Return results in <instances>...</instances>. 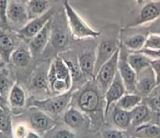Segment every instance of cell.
Listing matches in <instances>:
<instances>
[{
	"label": "cell",
	"mask_w": 160,
	"mask_h": 138,
	"mask_svg": "<svg viewBox=\"0 0 160 138\" xmlns=\"http://www.w3.org/2000/svg\"><path fill=\"white\" fill-rule=\"evenodd\" d=\"M144 48L160 49V36L149 34L144 46Z\"/></svg>",
	"instance_id": "obj_34"
},
{
	"label": "cell",
	"mask_w": 160,
	"mask_h": 138,
	"mask_svg": "<svg viewBox=\"0 0 160 138\" xmlns=\"http://www.w3.org/2000/svg\"><path fill=\"white\" fill-rule=\"evenodd\" d=\"M26 9L30 21L46 13L50 8L46 0H31Z\"/></svg>",
	"instance_id": "obj_30"
},
{
	"label": "cell",
	"mask_w": 160,
	"mask_h": 138,
	"mask_svg": "<svg viewBox=\"0 0 160 138\" xmlns=\"http://www.w3.org/2000/svg\"><path fill=\"white\" fill-rule=\"evenodd\" d=\"M12 127L10 116L6 112L0 116V131L12 137Z\"/></svg>",
	"instance_id": "obj_31"
},
{
	"label": "cell",
	"mask_w": 160,
	"mask_h": 138,
	"mask_svg": "<svg viewBox=\"0 0 160 138\" xmlns=\"http://www.w3.org/2000/svg\"><path fill=\"white\" fill-rule=\"evenodd\" d=\"M127 59L136 74L151 66V59L144 54L136 51H129Z\"/></svg>",
	"instance_id": "obj_24"
},
{
	"label": "cell",
	"mask_w": 160,
	"mask_h": 138,
	"mask_svg": "<svg viewBox=\"0 0 160 138\" xmlns=\"http://www.w3.org/2000/svg\"><path fill=\"white\" fill-rule=\"evenodd\" d=\"M149 97H160V83L157 84Z\"/></svg>",
	"instance_id": "obj_42"
},
{
	"label": "cell",
	"mask_w": 160,
	"mask_h": 138,
	"mask_svg": "<svg viewBox=\"0 0 160 138\" xmlns=\"http://www.w3.org/2000/svg\"><path fill=\"white\" fill-rule=\"evenodd\" d=\"M9 31L0 28V56L4 63H9L12 53L18 46L17 41L21 39L16 32L12 34Z\"/></svg>",
	"instance_id": "obj_18"
},
{
	"label": "cell",
	"mask_w": 160,
	"mask_h": 138,
	"mask_svg": "<svg viewBox=\"0 0 160 138\" xmlns=\"http://www.w3.org/2000/svg\"><path fill=\"white\" fill-rule=\"evenodd\" d=\"M149 34L146 25L136 27L125 26L121 28V44L130 52L137 51L144 47Z\"/></svg>",
	"instance_id": "obj_5"
},
{
	"label": "cell",
	"mask_w": 160,
	"mask_h": 138,
	"mask_svg": "<svg viewBox=\"0 0 160 138\" xmlns=\"http://www.w3.org/2000/svg\"><path fill=\"white\" fill-rule=\"evenodd\" d=\"M54 138H76V134L69 129H61L56 132Z\"/></svg>",
	"instance_id": "obj_39"
},
{
	"label": "cell",
	"mask_w": 160,
	"mask_h": 138,
	"mask_svg": "<svg viewBox=\"0 0 160 138\" xmlns=\"http://www.w3.org/2000/svg\"><path fill=\"white\" fill-rule=\"evenodd\" d=\"M119 53V48L111 58L101 67L94 77L95 81L104 94L114 79L118 72Z\"/></svg>",
	"instance_id": "obj_9"
},
{
	"label": "cell",
	"mask_w": 160,
	"mask_h": 138,
	"mask_svg": "<svg viewBox=\"0 0 160 138\" xmlns=\"http://www.w3.org/2000/svg\"><path fill=\"white\" fill-rule=\"evenodd\" d=\"M52 62L54 65L56 76L52 79L49 81V84L54 79H57L59 80L66 81L71 84L72 87V80L69 70L62 59L59 55H57L52 59Z\"/></svg>",
	"instance_id": "obj_25"
},
{
	"label": "cell",
	"mask_w": 160,
	"mask_h": 138,
	"mask_svg": "<svg viewBox=\"0 0 160 138\" xmlns=\"http://www.w3.org/2000/svg\"><path fill=\"white\" fill-rule=\"evenodd\" d=\"M152 112V111L142 100V102L140 104L130 111L131 126L135 128L150 122Z\"/></svg>",
	"instance_id": "obj_20"
},
{
	"label": "cell",
	"mask_w": 160,
	"mask_h": 138,
	"mask_svg": "<svg viewBox=\"0 0 160 138\" xmlns=\"http://www.w3.org/2000/svg\"><path fill=\"white\" fill-rule=\"evenodd\" d=\"M160 17V0H150L142 4L138 16L126 27L148 24Z\"/></svg>",
	"instance_id": "obj_12"
},
{
	"label": "cell",
	"mask_w": 160,
	"mask_h": 138,
	"mask_svg": "<svg viewBox=\"0 0 160 138\" xmlns=\"http://www.w3.org/2000/svg\"><path fill=\"white\" fill-rule=\"evenodd\" d=\"M49 66L47 67L45 65L39 66L35 71L32 76V86L39 90H44L50 92L48 82V69Z\"/></svg>",
	"instance_id": "obj_23"
},
{
	"label": "cell",
	"mask_w": 160,
	"mask_h": 138,
	"mask_svg": "<svg viewBox=\"0 0 160 138\" xmlns=\"http://www.w3.org/2000/svg\"><path fill=\"white\" fill-rule=\"evenodd\" d=\"M64 11L68 26L72 37L76 40L96 39L100 35V30L92 27L70 5L68 0L64 2Z\"/></svg>",
	"instance_id": "obj_3"
},
{
	"label": "cell",
	"mask_w": 160,
	"mask_h": 138,
	"mask_svg": "<svg viewBox=\"0 0 160 138\" xmlns=\"http://www.w3.org/2000/svg\"><path fill=\"white\" fill-rule=\"evenodd\" d=\"M100 32L96 47L94 77L101 67L111 58L121 44V27L119 24H109L100 30Z\"/></svg>",
	"instance_id": "obj_2"
},
{
	"label": "cell",
	"mask_w": 160,
	"mask_h": 138,
	"mask_svg": "<svg viewBox=\"0 0 160 138\" xmlns=\"http://www.w3.org/2000/svg\"><path fill=\"white\" fill-rule=\"evenodd\" d=\"M138 5H142L144 3V0H136Z\"/></svg>",
	"instance_id": "obj_45"
},
{
	"label": "cell",
	"mask_w": 160,
	"mask_h": 138,
	"mask_svg": "<svg viewBox=\"0 0 160 138\" xmlns=\"http://www.w3.org/2000/svg\"><path fill=\"white\" fill-rule=\"evenodd\" d=\"M136 52L144 54L151 60H154L160 58V49H153L143 47L141 49L137 51Z\"/></svg>",
	"instance_id": "obj_37"
},
{
	"label": "cell",
	"mask_w": 160,
	"mask_h": 138,
	"mask_svg": "<svg viewBox=\"0 0 160 138\" xmlns=\"http://www.w3.org/2000/svg\"><path fill=\"white\" fill-rule=\"evenodd\" d=\"M156 85V75L150 66L137 74L135 93L142 98L148 97Z\"/></svg>",
	"instance_id": "obj_13"
},
{
	"label": "cell",
	"mask_w": 160,
	"mask_h": 138,
	"mask_svg": "<svg viewBox=\"0 0 160 138\" xmlns=\"http://www.w3.org/2000/svg\"><path fill=\"white\" fill-rule=\"evenodd\" d=\"M97 43L98 38L88 39L86 46L78 54L81 70L89 81L94 79Z\"/></svg>",
	"instance_id": "obj_7"
},
{
	"label": "cell",
	"mask_w": 160,
	"mask_h": 138,
	"mask_svg": "<svg viewBox=\"0 0 160 138\" xmlns=\"http://www.w3.org/2000/svg\"><path fill=\"white\" fill-rule=\"evenodd\" d=\"M135 138H160V127L149 122L135 127Z\"/></svg>",
	"instance_id": "obj_28"
},
{
	"label": "cell",
	"mask_w": 160,
	"mask_h": 138,
	"mask_svg": "<svg viewBox=\"0 0 160 138\" xmlns=\"http://www.w3.org/2000/svg\"><path fill=\"white\" fill-rule=\"evenodd\" d=\"M32 59L28 46L21 44L12 53L9 62L16 67L22 68L27 67Z\"/></svg>",
	"instance_id": "obj_19"
},
{
	"label": "cell",
	"mask_w": 160,
	"mask_h": 138,
	"mask_svg": "<svg viewBox=\"0 0 160 138\" xmlns=\"http://www.w3.org/2000/svg\"><path fill=\"white\" fill-rule=\"evenodd\" d=\"M129 51L121 44L119 46L118 70L128 93H135L137 74L129 65L127 57Z\"/></svg>",
	"instance_id": "obj_8"
},
{
	"label": "cell",
	"mask_w": 160,
	"mask_h": 138,
	"mask_svg": "<svg viewBox=\"0 0 160 138\" xmlns=\"http://www.w3.org/2000/svg\"><path fill=\"white\" fill-rule=\"evenodd\" d=\"M151 67L152 68L156 78L157 84L160 83V58L151 60Z\"/></svg>",
	"instance_id": "obj_40"
},
{
	"label": "cell",
	"mask_w": 160,
	"mask_h": 138,
	"mask_svg": "<svg viewBox=\"0 0 160 138\" xmlns=\"http://www.w3.org/2000/svg\"><path fill=\"white\" fill-rule=\"evenodd\" d=\"M34 109L31 110L29 114V126L31 128L36 132L41 133L52 129L56 124L54 119L40 109L36 107Z\"/></svg>",
	"instance_id": "obj_15"
},
{
	"label": "cell",
	"mask_w": 160,
	"mask_h": 138,
	"mask_svg": "<svg viewBox=\"0 0 160 138\" xmlns=\"http://www.w3.org/2000/svg\"><path fill=\"white\" fill-rule=\"evenodd\" d=\"M126 92H127L124 82L118 71L114 79L104 93L105 119L112 105L115 104V102L118 101Z\"/></svg>",
	"instance_id": "obj_16"
},
{
	"label": "cell",
	"mask_w": 160,
	"mask_h": 138,
	"mask_svg": "<svg viewBox=\"0 0 160 138\" xmlns=\"http://www.w3.org/2000/svg\"><path fill=\"white\" fill-rule=\"evenodd\" d=\"M52 19V18L40 31L28 41V46L33 58L43 54L48 47L50 38Z\"/></svg>",
	"instance_id": "obj_14"
},
{
	"label": "cell",
	"mask_w": 160,
	"mask_h": 138,
	"mask_svg": "<svg viewBox=\"0 0 160 138\" xmlns=\"http://www.w3.org/2000/svg\"><path fill=\"white\" fill-rule=\"evenodd\" d=\"M0 138H12V137L7 135L3 132L0 131Z\"/></svg>",
	"instance_id": "obj_44"
},
{
	"label": "cell",
	"mask_w": 160,
	"mask_h": 138,
	"mask_svg": "<svg viewBox=\"0 0 160 138\" xmlns=\"http://www.w3.org/2000/svg\"><path fill=\"white\" fill-rule=\"evenodd\" d=\"M142 99L141 96L136 93L126 92L114 104L121 109L131 111L142 102Z\"/></svg>",
	"instance_id": "obj_27"
},
{
	"label": "cell",
	"mask_w": 160,
	"mask_h": 138,
	"mask_svg": "<svg viewBox=\"0 0 160 138\" xmlns=\"http://www.w3.org/2000/svg\"><path fill=\"white\" fill-rule=\"evenodd\" d=\"M102 138H126L123 131L117 127L104 130L102 132Z\"/></svg>",
	"instance_id": "obj_35"
},
{
	"label": "cell",
	"mask_w": 160,
	"mask_h": 138,
	"mask_svg": "<svg viewBox=\"0 0 160 138\" xmlns=\"http://www.w3.org/2000/svg\"><path fill=\"white\" fill-rule=\"evenodd\" d=\"M30 131L29 125L24 122H18L12 129V134L14 138H24Z\"/></svg>",
	"instance_id": "obj_33"
},
{
	"label": "cell",
	"mask_w": 160,
	"mask_h": 138,
	"mask_svg": "<svg viewBox=\"0 0 160 138\" xmlns=\"http://www.w3.org/2000/svg\"><path fill=\"white\" fill-rule=\"evenodd\" d=\"M111 118L114 125L119 129L125 131L131 126L130 111L121 109L114 106L111 111Z\"/></svg>",
	"instance_id": "obj_22"
},
{
	"label": "cell",
	"mask_w": 160,
	"mask_h": 138,
	"mask_svg": "<svg viewBox=\"0 0 160 138\" xmlns=\"http://www.w3.org/2000/svg\"><path fill=\"white\" fill-rule=\"evenodd\" d=\"M88 118L81 111L74 107L68 108L63 116L64 122L72 129L81 127L86 122Z\"/></svg>",
	"instance_id": "obj_21"
},
{
	"label": "cell",
	"mask_w": 160,
	"mask_h": 138,
	"mask_svg": "<svg viewBox=\"0 0 160 138\" xmlns=\"http://www.w3.org/2000/svg\"><path fill=\"white\" fill-rule=\"evenodd\" d=\"M8 5V0H0V28L4 30H9L7 21Z\"/></svg>",
	"instance_id": "obj_32"
},
{
	"label": "cell",
	"mask_w": 160,
	"mask_h": 138,
	"mask_svg": "<svg viewBox=\"0 0 160 138\" xmlns=\"http://www.w3.org/2000/svg\"><path fill=\"white\" fill-rule=\"evenodd\" d=\"M26 97L24 89L15 82L9 92L8 96V103L12 107H22L26 104Z\"/></svg>",
	"instance_id": "obj_26"
},
{
	"label": "cell",
	"mask_w": 160,
	"mask_h": 138,
	"mask_svg": "<svg viewBox=\"0 0 160 138\" xmlns=\"http://www.w3.org/2000/svg\"><path fill=\"white\" fill-rule=\"evenodd\" d=\"M56 12L55 9L51 7L42 15L30 20L22 28L16 32L21 39L28 41L44 27Z\"/></svg>",
	"instance_id": "obj_11"
},
{
	"label": "cell",
	"mask_w": 160,
	"mask_h": 138,
	"mask_svg": "<svg viewBox=\"0 0 160 138\" xmlns=\"http://www.w3.org/2000/svg\"><path fill=\"white\" fill-rule=\"evenodd\" d=\"M7 21L9 30L18 31L29 21L27 9L20 3L11 1L8 5Z\"/></svg>",
	"instance_id": "obj_10"
},
{
	"label": "cell",
	"mask_w": 160,
	"mask_h": 138,
	"mask_svg": "<svg viewBox=\"0 0 160 138\" xmlns=\"http://www.w3.org/2000/svg\"><path fill=\"white\" fill-rule=\"evenodd\" d=\"M58 55L62 59L69 70L72 80V85L74 83L80 82L82 86L89 81L81 70L78 63V54L68 49Z\"/></svg>",
	"instance_id": "obj_17"
},
{
	"label": "cell",
	"mask_w": 160,
	"mask_h": 138,
	"mask_svg": "<svg viewBox=\"0 0 160 138\" xmlns=\"http://www.w3.org/2000/svg\"><path fill=\"white\" fill-rule=\"evenodd\" d=\"M24 138H41V137L37 132H35L30 130Z\"/></svg>",
	"instance_id": "obj_43"
},
{
	"label": "cell",
	"mask_w": 160,
	"mask_h": 138,
	"mask_svg": "<svg viewBox=\"0 0 160 138\" xmlns=\"http://www.w3.org/2000/svg\"><path fill=\"white\" fill-rule=\"evenodd\" d=\"M4 64V62L2 61V59H1V56H0V66H2V65Z\"/></svg>",
	"instance_id": "obj_47"
},
{
	"label": "cell",
	"mask_w": 160,
	"mask_h": 138,
	"mask_svg": "<svg viewBox=\"0 0 160 138\" xmlns=\"http://www.w3.org/2000/svg\"><path fill=\"white\" fill-rule=\"evenodd\" d=\"M6 112V111L3 107H2L1 106H0V116L2 115V114H4V113Z\"/></svg>",
	"instance_id": "obj_46"
},
{
	"label": "cell",
	"mask_w": 160,
	"mask_h": 138,
	"mask_svg": "<svg viewBox=\"0 0 160 138\" xmlns=\"http://www.w3.org/2000/svg\"><path fill=\"white\" fill-rule=\"evenodd\" d=\"M150 122L160 127V111L152 112Z\"/></svg>",
	"instance_id": "obj_41"
},
{
	"label": "cell",
	"mask_w": 160,
	"mask_h": 138,
	"mask_svg": "<svg viewBox=\"0 0 160 138\" xmlns=\"http://www.w3.org/2000/svg\"><path fill=\"white\" fill-rule=\"evenodd\" d=\"M149 34H154L160 36V17L155 21L146 25Z\"/></svg>",
	"instance_id": "obj_38"
},
{
	"label": "cell",
	"mask_w": 160,
	"mask_h": 138,
	"mask_svg": "<svg viewBox=\"0 0 160 138\" xmlns=\"http://www.w3.org/2000/svg\"><path fill=\"white\" fill-rule=\"evenodd\" d=\"M71 91L42 100L35 99L31 102V106L36 107L48 115L58 116L61 114L72 101Z\"/></svg>",
	"instance_id": "obj_6"
},
{
	"label": "cell",
	"mask_w": 160,
	"mask_h": 138,
	"mask_svg": "<svg viewBox=\"0 0 160 138\" xmlns=\"http://www.w3.org/2000/svg\"><path fill=\"white\" fill-rule=\"evenodd\" d=\"M144 102L152 111L155 112L160 111V97H148L145 98Z\"/></svg>",
	"instance_id": "obj_36"
},
{
	"label": "cell",
	"mask_w": 160,
	"mask_h": 138,
	"mask_svg": "<svg viewBox=\"0 0 160 138\" xmlns=\"http://www.w3.org/2000/svg\"><path fill=\"white\" fill-rule=\"evenodd\" d=\"M76 99L80 111L89 118L91 125L99 127L105 119V101L104 94L94 79L81 86Z\"/></svg>",
	"instance_id": "obj_1"
},
{
	"label": "cell",
	"mask_w": 160,
	"mask_h": 138,
	"mask_svg": "<svg viewBox=\"0 0 160 138\" xmlns=\"http://www.w3.org/2000/svg\"><path fill=\"white\" fill-rule=\"evenodd\" d=\"M70 34L64 11L63 14L56 12L52 19L48 44L51 45L58 55L68 50L66 49L69 44Z\"/></svg>",
	"instance_id": "obj_4"
},
{
	"label": "cell",
	"mask_w": 160,
	"mask_h": 138,
	"mask_svg": "<svg viewBox=\"0 0 160 138\" xmlns=\"http://www.w3.org/2000/svg\"><path fill=\"white\" fill-rule=\"evenodd\" d=\"M15 82L9 69L0 66V94L8 99L9 92Z\"/></svg>",
	"instance_id": "obj_29"
}]
</instances>
